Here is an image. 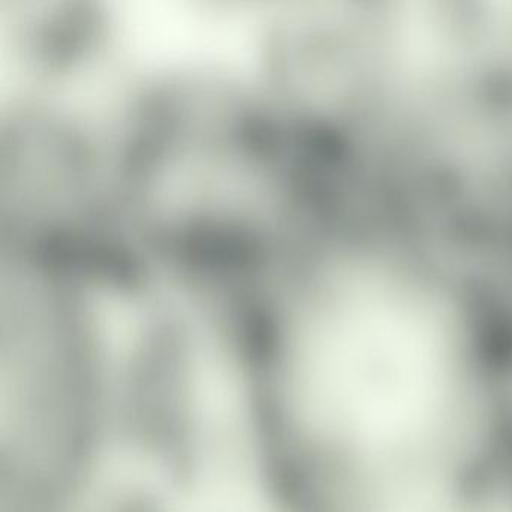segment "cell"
<instances>
[{
    "label": "cell",
    "mask_w": 512,
    "mask_h": 512,
    "mask_svg": "<svg viewBox=\"0 0 512 512\" xmlns=\"http://www.w3.org/2000/svg\"><path fill=\"white\" fill-rule=\"evenodd\" d=\"M302 391L316 478L356 499L496 460L512 406V341L424 287L362 274L308 335Z\"/></svg>",
    "instance_id": "6da1fadb"
}]
</instances>
